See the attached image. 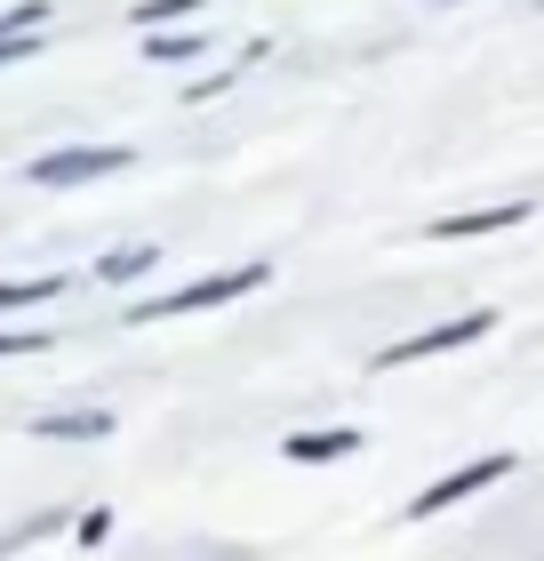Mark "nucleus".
Instances as JSON below:
<instances>
[{"mask_svg":"<svg viewBox=\"0 0 544 561\" xmlns=\"http://www.w3.org/2000/svg\"><path fill=\"white\" fill-rule=\"evenodd\" d=\"M273 265H224L209 280H185V289H161V297H137L128 305V321H176V313H209V305H232L248 289H265Z\"/></svg>","mask_w":544,"mask_h":561,"instance_id":"obj_1","label":"nucleus"},{"mask_svg":"<svg viewBox=\"0 0 544 561\" xmlns=\"http://www.w3.org/2000/svg\"><path fill=\"white\" fill-rule=\"evenodd\" d=\"M128 161H137L128 145H65V152H40V161H24V185L65 193V185H96V176H120Z\"/></svg>","mask_w":544,"mask_h":561,"instance_id":"obj_2","label":"nucleus"},{"mask_svg":"<svg viewBox=\"0 0 544 561\" xmlns=\"http://www.w3.org/2000/svg\"><path fill=\"white\" fill-rule=\"evenodd\" d=\"M481 337H497V313H488V305H473V313H456V321H432V329H417V337H401V345H384L377 369H408V362H425V353H456V345H481Z\"/></svg>","mask_w":544,"mask_h":561,"instance_id":"obj_3","label":"nucleus"},{"mask_svg":"<svg viewBox=\"0 0 544 561\" xmlns=\"http://www.w3.org/2000/svg\"><path fill=\"white\" fill-rule=\"evenodd\" d=\"M512 473V457L497 449V457H473V466H456L449 481H432V490H417L408 497V522H432V514H449V505H464L473 490H488V481H505Z\"/></svg>","mask_w":544,"mask_h":561,"instance_id":"obj_4","label":"nucleus"},{"mask_svg":"<svg viewBox=\"0 0 544 561\" xmlns=\"http://www.w3.org/2000/svg\"><path fill=\"white\" fill-rule=\"evenodd\" d=\"M536 201H497V209H464V217H432L425 233L432 241H481V233H505V225H529Z\"/></svg>","mask_w":544,"mask_h":561,"instance_id":"obj_5","label":"nucleus"},{"mask_svg":"<svg viewBox=\"0 0 544 561\" xmlns=\"http://www.w3.org/2000/svg\"><path fill=\"white\" fill-rule=\"evenodd\" d=\"M360 449V425H328V433H289V466H328V457H352Z\"/></svg>","mask_w":544,"mask_h":561,"instance_id":"obj_6","label":"nucleus"},{"mask_svg":"<svg viewBox=\"0 0 544 561\" xmlns=\"http://www.w3.org/2000/svg\"><path fill=\"white\" fill-rule=\"evenodd\" d=\"M40 442H105L113 433V410H57V417H33Z\"/></svg>","mask_w":544,"mask_h":561,"instance_id":"obj_7","label":"nucleus"},{"mask_svg":"<svg viewBox=\"0 0 544 561\" xmlns=\"http://www.w3.org/2000/svg\"><path fill=\"white\" fill-rule=\"evenodd\" d=\"M152 265H161V249H152V241H128V249H105V257H96V280L120 289V280H144Z\"/></svg>","mask_w":544,"mask_h":561,"instance_id":"obj_8","label":"nucleus"},{"mask_svg":"<svg viewBox=\"0 0 544 561\" xmlns=\"http://www.w3.org/2000/svg\"><path fill=\"white\" fill-rule=\"evenodd\" d=\"M65 273H33V280H0V313H24V305H57Z\"/></svg>","mask_w":544,"mask_h":561,"instance_id":"obj_9","label":"nucleus"},{"mask_svg":"<svg viewBox=\"0 0 544 561\" xmlns=\"http://www.w3.org/2000/svg\"><path fill=\"white\" fill-rule=\"evenodd\" d=\"M200 9H209V0H137V9H128V24H137V33H161V24L200 16Z\"/></svg>","mask_w":544,"mask_h":561,"instance_id":"obj_10","label":"nucleus"},{"mask_svg":"<svg viewBox=\"0 0 544 561\" xmlns=\"http://www.w3.org/2000/svg\"><path fill=\"white\" fill-rule=\"evenodd\" d=\"M200 48H209L200 33H144V57H152V65H193Z\"/></svg>","mask_w":544,"mask_h":561,"instance_id":"obj_11","label":"nucleus"},{"mask_svg":"<svg viewBox=\"0 0 544 561\" xmlns=\"http://www.w3.org/2000/svg\"><path fill=\"white\" fill-rule=\"evenodd\" d=\"M48 24V0H16V9H0V41L9 33H40Z\"/></svg>","mask_w":544,"mask_h":561,"instance_id":"obj_12","label":"nucleus"},{"mask_svg":"<svg viewBox=\"0 0 544 561\" xmlns=\"http://www.w3.org/2000/svg\"><path fill=\"white\" fill-rule=\"evenodd\" d=\"M241 65H248V57H241ZM241 65H224V72H200V81L185 89V105H209V96H224L232 81H241Z\"/></svg>","mask_w":544,"mask_h":561,"instance_id":"obj_13","label":"nucleus"},{"mask_svg":"<svg viewBox=\"0 0 544 561\" xmlns=\"http://www.w3.org/2000/svg\"><path fill=\"white\" fill-rule=\"evenodd\" d=\"M48 529H65V514H33V522H16L9 538H0V553H16V546H33V538H48Z\"/></svg>","mask_w":544,"mask_h":561,"instance_id":"obj_14","label":"nucleus"},{"mask_svg":"<svg viewBox=\"0 0 544 561\" xmlns=\"http://www.w3.org/2000/svg\"><path fill=\"white\" fill-rule=\"evenodd\" d=\"M48 345V329H0V362H9V353H40Z\"/></svg>","mask_w":544,"mask_h":561,"instance_id":"obj_15","label":"nucleus"},{"mask_svg":"<svg viewBox=\"0 0 544 561\" xmlns=\"http://www.w3.org/2000/svg\"><path fill=\"white\" fill-rule=\"evenodd\" d=\"M105 529H113L105 505H96V514H81V546H105Z\"/></svg>","mask_w":544,"mask_h":561,"instance_id":"obj_16","label":"nucleus"},{"mask_svg":"<svg viewBox=\"0 0 544 561\" xmlns=\"http://www.w3.org/2000/svg\"><path fill=\"white\" fill-rule=\"evenodd\" d=\"M536 9H544V0H536Z\"/></svg>","mask_w":544,"mask_h":561,"instance_id":"obj_17","label":"nucleus"}]
</instances>
